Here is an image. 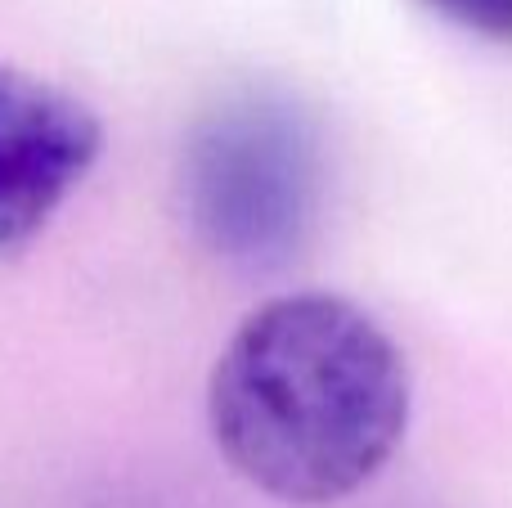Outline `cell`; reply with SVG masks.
Instances as JSON below:
<instances>
[{
  "label": "cell",
  "mask_w": 512,
  "mask_h": 508,
  "mask_svg": "<svg viewBox=\"0 0 512 508\" xmlns=\"http://www.w3.org/2000/svg\"><path fill=\"white\" fill-rule=\"evenodd\" d=\"M405 351L346 297L288 293L256 306L216 356L207 423L225 464L283 504L364 491L409 428Z\"/></svg>",
  "instance_id": "1"
},
{
  "label": "cell",
  "mask_w": 512,
  "mask_h": 508,
  "mask_svg": "<svg viewBox=\"0 0 512 508\" xmlns=\"http://www.w3.org/2000/svg\"><path fill=\"white\" fill-rule=\"evenodd\" d=\"M194 239L234 270H279L310 243L324 207V135L283 90H239L198 117L180 158Z\"/></svg>",
  "instance_id": "2"
},
{
  "label": "cell",
  "mask_w": 512,
  "mask_h": 508,
  "mask_svg": "<svg viewBox=\"0 0 512 508\" xmlns=\"http://www.w3.org/2000/svg\"><path fill=\"white\" fill-rule=\"evenodd\" d=\"M104 149L99 117L63 86L0 63V257L54 221Z\"/></svg>",
  "instance_id": "3"
},
{
  "label": "cell",
  "mask_w": 512,
  "mask_h": 508,
  "mask_svg": "<svg viewBox=\"0 0 512 508\" xmlns=\"http://www.w3.org/2000/svg\"><path fill=\"white\" fill-rule=\"evenodd\" d=\"M427 14L490 45H512V0H418Z\"/></svg>",
  "instance_id": "4"
}]
</instances>
